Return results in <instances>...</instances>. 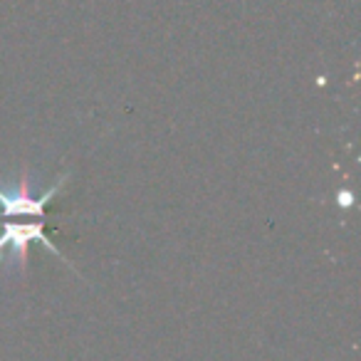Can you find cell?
Here are the masks:
<instances>
[{"label": "cell", "instance_id": "cell-1", "mask_svg": "<svg viewBox=\"0 0 361 361\" xmlns=\"http://www.w3.org/2000/svg\"><path fill=\"white\" fill-rule=\"evenodd\" d=\"M62 180H65V176H62L55 186H52L50 191H47L45 196H40V198L27 196L25 183H23L20 188H16V191L0 188V216H45L47 203H50L52 198H55V193L60 191Z\"/></svg>", "mask_w": 361, "mask_h": 361}]
</instances>
